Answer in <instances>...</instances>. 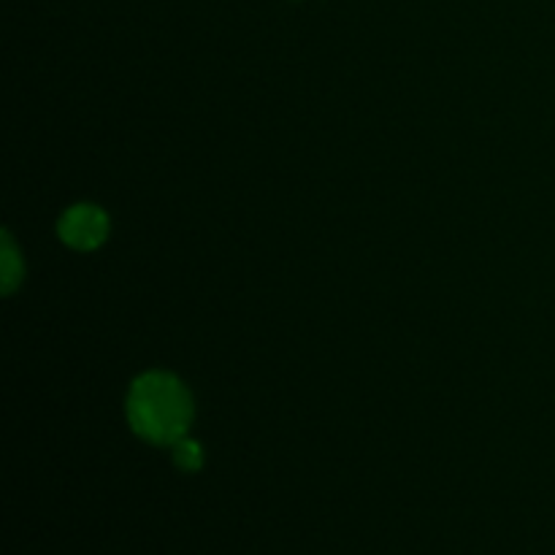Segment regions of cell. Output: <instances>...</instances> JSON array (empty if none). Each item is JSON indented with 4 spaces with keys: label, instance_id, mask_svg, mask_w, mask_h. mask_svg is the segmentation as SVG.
Listing matches in <instances>:
<instances>
[{
    "label": "cell",
    "instance_id": "3957f363",
    "mask_svg": "<svg viewBox=\"0 0 555 555\" xmlns=\"http://www.w3.org/2000/svg\"><path fill=\"white\" fill-rule=\"evenodd\" d=\"M173 464L184 472H198L201 464H204V450L193 439H179L173 444Z\"/></svg>",
    "mask_w": 555,
    "mask_h": 555
},
{
    "label": "cell",
    "instance_id": "7a4b0ae2",
    "mask_svg": "<svg viewBox=\"0 0 555 555\" xmlns=\"http://www.w3.org/2000/svg\"><path fill=\"white\" fill-rule=\"evenodd\" d=\"M60 238L74 249H95L108 233V220L98 206L79 204L68 209L60 220Z\"/></svg>",
    "mask_w": 555,
    "mask_h": 555
},
{
    "label": "cell",
    "instance_id": "277c9868",
    "mask_svg": "<svg viewBox=\"0 0 555 555\" xmlns=\"http://www.w3.org/2000/svg\"><path fill=\"white\" fill-rule=\"evenodd\" d=\"M22 276V266H16V258H14V249H11V242L5 238V253H3V291L11 293L14 291V285L20 282Z\"/></svg>",
    "mask_w": 555,
    "mask_h": 555
},
{
    "label": "cell",
    "instance_id": "6da1fadb",
    "mask_svg": "<svg viewBox=\"0 0 555 555\" xmlns=\"http://www.w3.org/2000/svg\"><path fill=\"white\" fill-rule=\"evenodd\" d=\"M130 428L155 444H177L193 421V401L173 374L146 372L130 385Z\"/></svg>",
    "mask_w": 555,
    "mask_h": 555
}]
</instances>
